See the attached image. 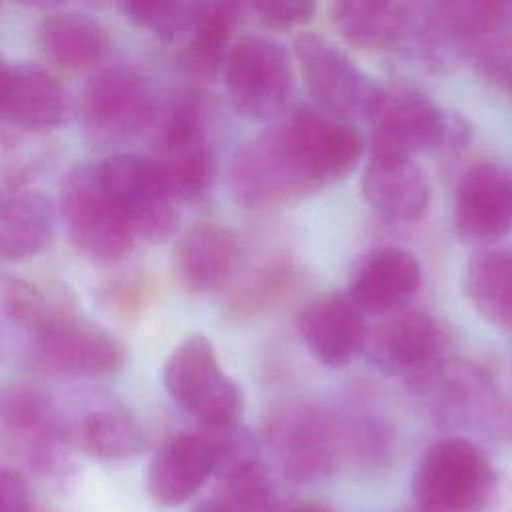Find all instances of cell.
I'll use <instances>...</instances> for the list:
<instances>
[{
	"mask_svg": "<svg viewBox=\"0 0 512 512\" xmlns=\"http://www.w3.org/2000/svg\"><path fill=\"white\" fill-rule=\"evenodd\" d=\"M208 0H124L130 18L152 34L174 40L190 32Z\"/></svg>",
	"mask_w": 512,
	"mask_h": 512,
	"instance_id": "1f68e13d",
	"label": "cell"
},
{
	"mask_svg": "<svg viewBox=\"0 0 512 512\" xmlns=\"http://www.w3.org/2000/svg\"><path fill=\"white\" fill-rule=\"evenodd\" d=\"M420 284V262L410 250L378 246L358 264L348 294L362 312L392 314L410 306Z\"/></svg>",
	"mask_w": 512,
	"mask_h": 512,
	"instance_id": "ffe728a7",
	"label": "cell"
},
{
	"mask_svg": "<svg viewBox=\"0 0 512 512\" xmlns=\"http://www.w3.org/2000/svg\"><path fill=\"white\" fill-rule=\"evenodd\" d=\"M38 46L48 60L68 70L94 68L110 54V36L102 24L84 14L58 12L38 26Z\"/></svg>",
	"mask_w": 512,
	"mask_h": 512,
	"instance_id": "484cf974",
	"label": "cell"
},
{
	"mask_svg": "<svg viewBox=\"0 0 512 512\" xmlns=\"http://www.w3.org/2000/svg\"><path fill=\"white\" fill-rule=\"evenodd\" d=\"M248 8L272 28L306 24L316 10V0H248Z\"/></svg>",
	"mask_w": 512,
	"mask_h": 512,
	"instance_id": "e575fe53",
	"label": "cell"
},
{
	"mask_svg": "<svg viewBox=\"0 0 512 512\" xmlns=\"http://www.w3.org/2000/svg\"><path fill=\"white\" fill-rule=\"evenodd\" d=\"M248 8V0H208L190 38L178 54L180 70L200 82L214 80L232 46V32Z\"/></svg>",
	"mask_w": 512,
	"mask_h": 512,
	"instance_id": "cb8c5ba5",
	"label": "cell"
},
{
	"mask_svg": "<svg viewBox=\"0 0 512 512\" xmlns=\"http://www.w3.org/2000/svg\"><path fill=\"white\" fill-rule=\"evenodd\" d=\"M98 170L134 238L156 244L176 232L180 224L178 198L154 160L118 154L104 160Z\"/></svg>",
	"mask_w": 512,
	"mask_h": 512,
	"instance_id": "7c38bea8",
	"label": "cell"
},
{
	"mask_svg": "<svg viewBox=\"0 0 512 512\" xmlns=\"http://www.w3.org/2000/svg\"><path fill=\"white\" fill-rule=\"evenodd\" d=\"M18 2H24V4H32V6H54L62 0H18Z\"/></svg>",
	"mask_w": 512,
	"mask_h": 512,
	"instance_id": "60d3db41",
	"label": "cell"
},
{
	"mask_svg": "<svg viewBox=\"0 0 512 512\" xmlns=\"http://www.w3.org/2000/svg\"><path fill=\"white\" fill-rule=\"evenodd\" d=\"M262 440L278 470L292 482L334 472L346 454L344 422L312 402H282L262 426Z\"/></svg>",
	"mask_w": 512,
	"mask_h": 512,
	"instance_id": "7a4b0ae2",
	"label": "cell"
},
{
	"mask_svg": "<svg viewBox=\"0 0 512 512\" xmlns=\"http://www.w3.org/2000/svg\"><path fill=\"white\" fill-rule=\"evenodd\" d=\"M228 188L236 204L260 210L312 194L290 164L274 126L244 142L230 160Z\"/></svg>",
	"mask_w": 512,
	"mask_h": 512,
	"instance_id": "9a60e30c",
	"label": "cell"
},
{
	"mask_svg": "<svg viewBox=\"0 0 512 512\" xmlns=\"http://www.w3.org/2000/svg\"><path fill=\"white\" fill-rule=\"evenodd\" d=\"M216 444L208 432H180L170 436L154 454L146 474V488L154 502L172 508L190 500L214 474Z\"/></svg>",
	"mask_w": 512,
	"mask_h": 512,
	"instance_id": "d6986e66",
	"label": "cell"
},
{
	"mask_svg": "<svg viewBox=\"0 0 512 512\" xmlns=\"http://www.w3.org/2000/svg\"><path fill=\"white\" fill-rule=\"evenodd\" d=\"M238 262V240L222 224L198 222L178 240L174 268L190 292H212L224 286Z\"/></svg>",
	"mask_w": 512,
	"mask_h": 512,
	"instance_id": "7402d4cb",
	"label": "cell"
},
{
	"mask_svg": "<svg viewBox=\"0 0 512 512\" xmlns=\"http://www.w3.org/2000/svg\"><path fill=\"white\" fill-rule=\"evenodd\" d=\"M436 16L446 34L472 44L512 20V0H436Z\"/></svg>",
	"mask_w": 512,
	"mask_h": 512,
	"instance_id": "4dcf8cb0",
	"label": "cell"
},
{
	"mask_svg": "<svg viewBox=\"0 0 512 512\" xmlns=\"http://www.w3.org/2000/svg\"><path fill=\"white\" fill-rule=\"evenodd\" d=\"M450 334L440 318L426 310L404 308L388 314L366 336V356L388 374L416 376L440 362Z\"/></svg>",
	"mask_w": 512,
	"mask_h": 512,
	"instance_id": "2e32d148",
	"label": "cell"
},
{
	"mask_svg": "<svg viewBox=\"0 0 512 512\" xmlns=\"http://www.w3.org/2000/svg\"><path fill=\"white\" fill-rule=\"evenodd\" d=\"M370 154L416 156L434 150H458L470 138L468 122L442 110L422 90L406 84L378 86L366 114Z\"/></svg>",
	"mask_w": 512,
	"mask_h": 512,
	"instance_id": "6da1fadb",
	"label": "cell"
},
{
	"mask_svg": "<svg viewBox=\"0 0 512 512\" xmlns=\"http://www.w3.org/2000/svg\"><path fill=\"white\" fill-rule=\"evenodd\" d=\"M274 130L310 192L346 178L364 154V136L354 122L316 104L298 106Z\"/></svg>",
	"mask_w": 512,
	"mask_h": 512,
	"instance_id": "3957f363",
	"label": "cell"
},
{
	"mask_svg": "<svg viewBox=\"0 0 512 512\" xmlns=\"http://www.w3.org/2000/svg\"><path fill=\"white\" fill-rule=\"evenodd\" d=\"M454 230L466 244L488 246L512 228V174L494 162L464 172L454 194Z\"/></svg>",
	"mask_w": 512,
	"mask_h": 512,
	"instance_id": "e0dca14e",
	"label": "cell"
},
{
	"mask_svg": "<svg viewBox=\"0 0 512 512\" xmlns=\"http://www.w3.org/2000/svg\"><path fill=\"white\" fill-rule=\"evenodd\" d=\"M4 308L16 324L34 332L62 316L74 314L76 302L60 284H38L14 278L4 288Z\"/></svg>",
	"mask_w": 512,
	"mask_h": 512,
	"instance_id": "f546056e",
	"label": "cell"
},
{
	"mask_svg": "<svg viewBox=\"0 0 512 512\" xmlns=\"http://www.w3.org/2000/svg\"><path fill=\"white\" fill-rule=\"evenodd\" d=\"M468 50L478 70L490 82L512 94V30H508V24L468 44Z\"/></svg>",
	"mask_w": 512,
	"mask_h": 512,
	"instance_id": "836d02e7",
	"label": "cell"
},
{
	"mask_svg": "<svg viewBox=\"0 0 512 512\" xmlns=\"http://www.w3.org/2000/svg\"><path fill=\"white\" fill-rule=\"evenodd\" d=\"M298 70L318 108L346 120L366 118L378 84L332 40L308 32L294 42Z\"/></svg>",
	"mask_w": 512,
	"mask_h": 512,
	"instance_id": "5bb4252c",
	"label": "cell"
},
{
	"mask_svg": "<svg viewBox=\"0 0 512 512\" xmlns=\"http://www.w3.org/2000/svg\"><path fill=\"white\" fill-rule=\"evenodd\" d=\"M192 512H232V510L226 504H222L216 496H212V498H206L200 504H196V508Z\"/></svg>",
	"mask_w": 512,
	"mask_h": 512,
	"instance_id": "f35d334b",
	"label": "cell"
},
{
	"mask_svg": "<svg viewBox=\"0 0 512 512\" xmlns=\"http://www.w3.org/2000/svg\"><path fill=\"white\" fill-rule=\"evenodd\" d=\"M150 128L154 130V162L178 202L204 198L216 176V154L198 100L178 94L164 108H156Z\"/></svg>",
	"mask_w": 512,
	"mask_h": 512,
	"instance_id": "5b68a950",
	"label": "cell"
},
{
	"mask_svg": "<svg viewBox=\"0 0 512 512\" xmlns=\"http://www.w3.org/2000/svg\"><path fill=\"white\" fill-rule=\"evenodd\" d=\"M68 98L64 86L34 64L12 68L2 120L28 132L58 128L66 120Z\"/></svg>",
	"mask_w": 512,
	"mask_h": 512,
	"instance_id": "603a6c76",
	"label": "cell"
},
{
	"mask_svg": "<svg viewBox=\"0 0 512 512\" xmlns=\"http://www.w3.org/2000/svg\"><path fill=\"white\" fill-rule=\"evenodd\" d=\"M60 216L70 244L92 260H118L136 240L98 166H78L66 174L60 186Z\"/></svg>",
	"mask_w": 512,
	"mask_h": 512,
	"instance_id": "9c48e42d",
	"label": "cell"
},
{
	"mask_svg": "<svg viewBox=\"0 0 512 512\" xmlns=\"http://www.w3.org/2000/svg\"><path fill=\"white\" fill-rule=\"evenodd\" d=\"M308 352L324 366L342 368L364 350L368 328L364 312L348 292H328L310 300L296 318Z\"/></svg>",
	"mask_w": 512,
	"mask_h": 512,
	"instance_id": "ac0fdd59",
	"label": "cell"
},
{
	"mask_svg": "<svg viewBox=\"0 0 512 512\" xmlns=\"http://www.w3.org/2000/svg\"><path fill=\"white\" fill-rule=\"evenodd\" d=\"M506 434L512 438V402L508 406H502V414H500V422H498Z\"/></svg>",
	"mask_w": 512,
	"mask_h": 512,
	"instance_id": "ab89813d",
	"label": "cell"
},
{
	"mask_svg": "<svg viewBox=\"0 0 512 512\" xmlns=\"http://www.w3.org/2000/svg\"><path fill=\"white\" fill-rule=\"evenodd\" d=\"M26 478L12 468H0V512H30Z\"/></svg>",
	"mask_w": 512,
	"mask_h": 512,
	"instance_id": "d590c367",
	"label": "cell"
},
{
	"mask_svg": "<svg viewBox=\"0 0 512 512\" xmlns=\"http://www.w3.org/2000/svg\"><path fill=\"white\" fill-rule=\"evenodd\" d=\"M30 362L64 378H104L124 366L126 348L112 332L74 312L30 332Z\"/></svg>",
	"mask_w": 512,
	"mask_h": 512,
	"instance_id": "8fae6325",
	"label": "cell"
},
{
	"mask_svg": "<svg viewBox=\"0 0 512 512\" xmlns=\"http://www.w3.org/2000/svg\"><path fill=\"white\" fill-rule=\"evenodd\" d=\"M274 512H330V508H326L320 502H278Z\"/></svg>",
	"mask_w": 512,
	"mask_h": 512,
	"instance_id": "8d00e7d4",
	"label": "cell"
},
{
	"mask_svg": "<svg viewBox=\"0 0 512 512\" xmlns=\"http://www.w3.org/2000/svg\"><path fill=\"white\" fill-rule=\"evenodd\" d=\"M0 438L38 476H62L68 468L66 430L52 398L36 384H0Z\"/></svg>",
	"mask_w": 512,
	"mask_h": 512,
	"instance_id": "ba28073f",
	"label": "cell"
},
{
	"mask_svg": "<svg viewBox=\"0 0 512 512\" xmlns=\"http://www.w3.org/2000/svg\"><path fill=\"white\" fill-rule=\"evenodd\" d=\"M462 286L484 320L512 330V246L474 254L464 270Z\"/></svg>",
	"mask_w": 512,
	"mask_h": 512,
	"instance_id": "f1b7e54d",
	"label": "cell"
},
{
	"mask_svg": "<svg viewBox=\"0 0 512 512\" xmlns=\"http://www.w3.org/2000/svg\"><path fill=\"white\" fill-rule=\"evenodd\" d=\"M54 232V208L34 190L0 196V258H28L46 248Z\"/></svg>",
	"mask_w": 512,
	"mask_h": 512,
	"instance_id": "4316f807",
	"label": "cell"
},
{
	"mask_svg": "<svg viewBox=\"0 0 512 512\" xmlns=\"http://www.w3.org/2000/svg\"><path fill=\"white\" fill-rule=\"evenodd\" d=\"M170 398L208 430L238 424L242 390L220 368L208 338L194 334L182 340L162 370Z\"/></svg>",
	"mask_w": 512,
	"mask_h": 512,
	"instance_id": "52a82bcc",
	"label": "cell"
},
{
	"mask_svg": "<svg viewBox=\"0 0 512 512\" xmlns=\"http://www.w3.org/2000/svg\"><path fill=\"white\" fill-rule=\"evenodd\" d=\"M416 512H420V510H416Z\"/></svg>",
	"mask_w": 512,
	"mask_h": 512,
	"instance_id": "b9f144b4",
	"label": "cell"
},
{
	"mask_svg": "<svg viewBox=\"0 0 512 512\" xmlns=\"http://www.w3.org/2000/svg\"><path fill=\"white\" fill-rule=\"evenodd\" d=\"M222 74L228 100L240 116L272 122L286 112L294 68L284 44L258 34L242 36L232 42Z\"/></svg>",
	"mask_w": 512,
	"mask_h": 512,
	"instance_id": "8992f818",
	"label": "cell"
},
{
	"mask_svg": "<svg viewBox=\"0 0 512 512\" xmlns=\"http://www.w3.org/2000/svg\"><path fill=\"white\" fill-rule=\"evenodd\" d=\"M156 114L146 78L132 66L100 70L80 96V120L86 132L106 144H122L150 128Z\"/></svg>",
	"mask_w": 512,
	"mask_h": 512,
	"instance_id": "4fadbf2b",
	"label": "cell"
},
{
	"mask_svg": "<svg viewBox=\"0 0 512 512\" xmlns=\"http://www.w3.org/2000/svg\"><path fill=\"white\" fill-rule=\"evenodd\" d=\"M64 430L68 444L104 462L138 456L146 440L138 420L124 408L110 404L82 412L70 426H64Z\"/></svg>",
	"mask_w": 512,
	"mask_h": 512,
	"instance_id": "d4e9b609",
	"label": "cell"
},
{
	"mask_svg": "<svg viewBox=\"0 0 512 512\" xmlns=\"http://www.w3.org/2000/svg\"><path fill=\"white\" fill-rule=\"evenodd\" d=\"M496 492L486 454L466 438H442L420 458L412 494L420 512H484Z\"/></svg>",
	"mask_w": 512,
	"mask_h": 512,
	"instance_id": "277c9868",
	"label": "cell"
},
{
	"mask_svg": "<svg viewBox=\"0 0 512 512\" xmlns=\"http://www.w3.org/2000/svg\"><path fill=\"white\" fill-rule=\"evenodd\" d=\"M10 78H12V68L0 58V118H2L4 104H6V96H8Z\"/></svg>",
	"mask_w": 512,
	"mask_h": 512,
	"instance_id": "74e56055",
	"label": "cell"
},
{
	"mask_svg": "<svg viewBox=\"0 0 512 512\" xmlns=\"http://www.w3.org/2000/svg\"><path fill=\"white\" fill-rule=\"evenodd\" d=\"M412 0H334L340 36L356 48L378 50L396 42L410 22Z\"/></svg>",
	"mask_w": 512,
	"mask_h": 512,
	"instance_id": "83f0119b",
	"label": "cell"
},
{
	"mask_svg": "<svg viewBox=\"0 0 512 512\" xmlns=\"http://www.w3.org/2000/svg\"><path fill=\"white\" fill-rule=\"evenodd\" d=\"M362 194L384 220L410 224L430 206V182L412 156L370 154L362 174Z\"/></svg>",
	"mask_w": 512,
	"mask_h": 512,
	"instance_id": "44dd1931",
	"label": "cell"
},
{
	"mask_svg": "<svg viewBox=\"0 0 512 512\" xmlns=\"http://www.w3.org/2000/svg\"><path fill=\"white\" fill-rule=\"evenodd\" d=\"M152 294L150 278L138 270L116 274L100 288V300L104 308L122 320H134L140 316Z\"/></svg>",
	"mask_w": 512,
	"mask_h": 512,
	"instance_id": "d6a6232c",
	"label": "cell"
},
{
	"mask_svg": "<svg viewBox=\"0 0 512 512\" xmlns=\"http://www.w3.org/2000/svg\"><path fill=\"white\" fill-rule=\"evenodd\" d=\"M410 386L424 412L438 424L472 428L500 422L504 404L496 380L478 362L442 358L412 376Z\"/></svg>",
	"mask_w": 512,
	"mask_h": 512,
	"instance_id": "30bf717a",
	"label": "cell"
}]
</instances>
